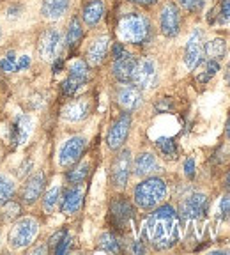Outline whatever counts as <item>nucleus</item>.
<instances>
[{"mask_svg":"<svg viewBox=\"0 0 230 255\" xmlns=\"http://www.w3.org/2000/svg\"><path fill=\"white\" fill-rule=\"evenodd\" d=\"M145 234L156 250L172 248L179 239L177 213L172 206L158 207L145 223Z\"/></svg>","mask_w":230,"mask_h":255,"instance_id":"1","label":"nucleus"},{"mask_svg":"<svg viewBox=\"0 0 230 255\" xmlns=\"http://www.w3.org/2000/svg\"><path fill=\"white\" fill-rule=\"evenodd\" d=\"M117 34L124 43L145 44L151 39V21L140 12L124 14L117 25Z\"/></svg>","mask_w":230,"mask_h":255,"instance_id":"2","label":"nucleus"},{"mask_svg":"<svg viewBox=\"0 0 230 255\" xmlns=\"http://www.w3.org/2000/svg\"><path fill=\"white\" fill-rule=\"evenodd\" d=\"M167 197V184L159 177H149L135 188V202L142 209H154Z\"/></svg>","mask_w":230,"mask_h":255,"instance_id":"3","label":"nucleus"},{"mask_svg":"<svg viewBox=\"0 0 230 255\" xmlns=\"http://www.w3.org/2000/svg\"><path fill=\"white\" fill-rule=\"evenodd\" d=\"M37 232H39V223L36 218H30V216L18 218L9 231V245L14 250L30 247L34 243V239L37 238Z\"/></svg>","mask_w":230,"mask_h":255,"instance_id":"4","label":"nucleus"},{"mask_svg":"<svg viewBox=\"0 0 230 255\" xmlns=\"http://www.w3.org/2000/svg\"><path fill=\"white\" fill-rule=\"evenodd\" d=\"M131 82L133 85L142 91V89H152L158 82V71H156V62L149 57L138 59L131 75Z\"/></svg>","mask_w":230,"mask_h":255,"instance_id":"5","label":"nucleus"},{"mask_svg":"<svg viewBox=\"0 0 230 255\" xmlns=\"http://www.w3.org/2000/svg\"><path fill=\"white\" fill-rule=\"evenodd\" d=\"M89 78V64L85 60H73V64L69 66V76L64 80L62 84V92L64 96H75L78 92L80 87H84L85 82Z\"/></svg>","mask_w":230,"mask_h":255,"instance_id":"6","label":"nucleus"},{"mask_svg":"<svg viewBox=\"0 0 230 255\" xmlns=\"http://www.w3.org/2000/svg\"><path fill=\"white\" fill-rule=\"evenodd\" d=\"M159 28L163 36L175 37L181 30V11L174 2H167L159 12Z\"/></svg>","mask_w":230,"mask_h":255,"instance_id":"7","label":"nucleus"},{"mask_svg":"<svg viewBox=\"0 0 230 255\" xmlns=\"http://www.w3.org/2000/svg\"><path fill=\"white\" fill-rule=\"evenodd\" d=\"M133 204L126 199V197H115L110 204V218L112 223L115 225V229H119V231H124L127 227V223L131 222L133 218Z\"/></svg>","mask_w":230,"mask_h":255,"instance_id":"8","label":"nucleus"},{"mask_svg":"<svg viewBox=\"0 0 230 255\" xmlns=\"http://www.w3.org/2000/svg\"><path fill=\"white\" fill-rule=\"evenodd\" d=\"M129 170H131V152L127 149L120 151L119 154L115 156L114 163H112L110 177L112 184L115 188H124L129 179Z\"/></svg>","mask_w":230,"mask_h":255,"instance_id":"9","label":"nucleus"},{"mask_svg":"<svg viewBox=\"0 0 230 255\" xmlns=\"http://www.w3.org/2000/svg\"><path fill=\"white\" fill-rule=\"evenodd\" d=\"M85 145H87V140L84 136H73V138H69L62 145V149H60L59 163L62 167H71V165L78 163L85 151Z\"/></svg>","mask_w":230,"mask_h":255,"instance_id":"10","label":"nucleus"},{"mask_svg":"<svg viewBox=\"0 0 230 255\" xmlns=\"http://www.w3.org/2000/svg\"><path fill=\"white\" fill-rule=\"evenodd\" d=\"M129 128H131V116L129 112H124L122 116L114 123V126L110 128V131H108L107 142L112 151H117V149L122 147V143L127 138V133H129Z\"/></svg>","mask_w":230,"mask_h":255,"instance_id":"11","label":"nucleus"},{"mask_svg":"<svg viewBox=\"0 0 230 255\" xmlns=\"http://www.w3.org/2000/svg\"><path fill=\"white\" fill-rule=\"evenodd\" d=\"M207 213V197L204 193H193L181 202V215L186 220L202 218Z\"/></svg>","mask_w":230,"mask_h":255,"instance_id":"12","label":"nucleus"},{"mask_svg":"<svg viewBox=\"0 0 230 255\" xmlns=\"http://www.w3.org/2000/svg\"><path fill=\"white\" fill-rule=\"evenodd\" d=\"M117 103L126 112L136 110L142 105V91L136 85L124 82V85L117 89Z\"/></svg>","mask_w":230,"mask_h":255,"instance_id":"13","label":"nucleus"},{"mask_svg":"<svg viewBox=\"0 0 230 255\" xmlns=\"http://www.w3.org/2000/svg\"><path fill=\"white\" fill-rule=\"evenodd\" d=\"M60 48V34L57 28H46L37 41V52L43 59H53Z\"/></svg>","mask_w":230,"mask_h":255,"instance_id":"14","label":"nucleus"},{"mask_svg":"<svg viewBox=\"0 0 230 255\" xmlns=\"http://www.w3.org/2000/svg\"><path fill=\"white\" fill-rule=\"evenodd\" d=\"M204 57V44H202V32L195 30L190 36L186 43V50H184V62L190 69H195L202 62Z\"/></svg>","mask_w":230,"mask_h":255,"instance_id":"15","label":"nucleus"},{"mask_svg":"<svg viewBox=\"0 0 230 255\" xmlns=\"http://www.w3.org/2000/svg\"><path fill=\"white\" fill-rule=\"evenodd\" d=\"M44 184H46V179H44L43 172L32 174L27 179V183L23 184V191H21V199H23V202L25 204L36 202V200L41 197V193H43Z\"/></svg>","mask_w":230,"mask_h":255,"instance_id":"16","label":"nucleus"},{"mask_svg":"<svg viewBox=\"0 0 230 255\" xmlns=\"http://www.w3.org/2000/svg\"><path fill=\"white\" fill-rule=\"evenodd\" d=\"M108 46H110L108 36L96 37V39L91 43V46L87 48V64L89 66H92V68L100 66V64L105 60V57H107Z\"/></svg>","mask_w":230,"mask_h":255,"instance_id":"17","label":"nucleus"},{"mask_svg":"<svg viewBox=\"0 0 230 255\" xmlns=\"http://www.w3.org/2000/svg\"><path fill=\"white\" fill-rule=\"evenodd\" d=\"M82 202H84V190L80 184H75L73 188L66 190L62 197V213L66 215H75L78 211L80 207H82Z\"/></svg>","mask_w":230,"mask_h":255,"instance_id":"18","label":"nucleus"},{"mask_svg":"<svg viewBox=\"0 0 230 255\" xmlns=\"http://www.w3.org/2000/svg\"><path fill=\"white\" fill-rule=\"evenodd\" d=\"M136 57L131 55V53H126L124 57L115 60L114 64V76L119 82H131V75H133V69H135V64H136Z\"/></svg>","mask_w":230,"mask_h":255,"instance_id":"19","label":"nucleus"},{"mask_svg":"<svg viewBox=\"0 0 230 255\" xmlns=\"http://www.w3.org/2000/svg\"><path fill=\"white\" fill-rule=\"evenodd\" d=\"M89 112H91V101L89 100H76L71 101L64 107L62 116L66 117L68 121H82L89 116Z\"/></svg>","mask_w":230,"mask_h":255,"instance_id":"20","label":"nucleus"},{"mask_svg":"<svg viewBox=\"0 0 230 255\" xmlns=\"http://www.w3.org/2000/svg\"><path fill=\"white\" fill-rule=\"evenodd\" d=\"M69 9V0H44L41 5V14L46 20H59Z\"/></svg>","mask_w":230,"mask_h":255,"instance_id":"21","label":"nucleus"},{"mask_svg":"<svg viewBox=\"0 0 230 255\" xmlns=\"http://www.w3.org/2000/svg\"><path fill=\"white\" fill-rule=\"evenodd\" d=\"M103 14H105L103 0H91L89 4H85L84 12H82V18H84L85 25H89V27H96V25L101 21Z\"/></svg>","mask_w":230,"mask_h":255,"instance_id":"22","label":"nucleus"},{"mask_svg":"<svg viewBox=\"0 0 230 255\" xmlns=\"http://www.w3.org/2000/svg\"><path fill=\"white\" fill-rule=\"evenodd\" d=\"M158 170V161L152 152H142L136 156L135 159V175L138 177H145V175L152 174Z\"/></svg>","mask_w":230,"mask_h":255,"instance_id":"23","label":"nucleus"},{"mask_svg":"<svg viewBox=\"0 0 230 255\" xmlns=\"http://www.w3.org/2000/svg\"><path fill=\"white\" fill-rule=\"evenodd\" d=\"M84 37V28H82V23H80L78 16H73L71 21H69V27H68V34H66V46L69 50H75L76 46L80 44Z\"/></svg>","mask_w":230,"mask_h":255,"instance_id":"24","label":"nucleus"},{"mask_svg":"<svg viewBox=\"0 0 230 255\" xmlns=\"http://www.w3.org/2000/svg\"><path fill=\"white\" fill-rule=\"evenodd\" d=\"M204 52H206V55L209 57L211 60L223 59V57H225V52H227L225 39H222V37H216V39L209 41V43L204 46Z\"/></svg>","mask_w":230,"mask_h":255,"instance_id":"25","label":"nucleus"},{"mask_svg":"<svg viewBox=\"0 0 230 255\" xmlns=\"http://www.w3.org/2000/svg\"><path fill=\"white\" fill-rule=\"evenodd\" d=\"M28 133H30V119H28V117H20L18 123L12 126L11 140L14 143H23L25 140H27Z\"/></svg>","mask_w":230,"mask_h":255,"instance_id":"26","label":"nucleus"},{"mask_svg":"<svg viewBox=\"0 0 230 255\" xmlns=\"http://www.w3.org/2000/svg\"><path fill=\"white\" fill-rule=\"evenodd\" d=\"M156 145H158L159 152H161L165 158L174 159L177 156V145H175L174 138H168V136H161V138L156 140Z\"/></svg>","mask_w":230,"mask_h":255,"instance_id":"27","label":"nucleus"},{"mask_svg":"<svg viewBox=\"0 0 230 255\" xmlns=\"http://www.w3.org/2000/svg\"><path fill=\"white\" fill-rule=\"evenodd\" d=\"M98 247H100V250L110 252V254H117V252H120L119 241H117V238H115L112 232H105V234H101Z\"/></svg>","mask_w":230,"mask_h":255,"instance_id":"28","label":"nucleus"},{"mask_svg":"<svg viewBox=\"0 0 230 255\" xmlns=\"http://www.w3.org/2000/svg\"><path fill=\"white\" fill-rule=\"evenodd\" d=\"M2 213H0V218H2V222H11L12 218H18L21 213V206L18 202H14V200L9 199L7 202L2 204Z\"/></svg>","mask_w":230,"mask_h":255,"instance_id":"29","label":"nucleus"},{"mask_svg":"<svg viewBox=\"0 0 230 255\" xmlns=\"http://www.w3.org/2000/svg\"><path fill=\"white\" fill-rule=\"evenodd\" d=\"M12 195H14V183L7 175L0 174V206L7 202L9 199H12Z\"/></svg>","mask_w":230,"mask_h":255,"instance_id":"30","label":"nucleus"},{"mask_svg":"<svg viewBox=\"0 0 230 255\" xmlns=\"http://www.w3.org/2000/svg\"><path fill=\"white\" fill-rule=\"evenodd\" d=\"M89 175V163H80L73 170L68 172V181L71 184H82Z\"/></svg>","mask_w":230,"mask_h":255,"instance_id":"31","label":"nucleus"},{"mask_svg":"<svg viewBox=\"0 0 230 255\" xmlns=\"http://www.w3.org/2000/svg\"><path fill=\"white\" fill-rule=\"evenodd\" d=\"M60 199V188L59 186H53L46 191V195H44V200H43V207L46 213H52L55 209L57 202Z\"/></svg>","mask_w":230,"mask_h":255,"instance_id":"32","label":"nucleus"},{"mask_svg":"<svg viewBox=\"0 0 230 255\" xmlns=\"http://www.w3.org/2000/svg\"><path fill=\"white\" fill-rule=\"evenodd\" d=\"M218 23L220 25L230 23V0H222L218 11Z\"/></svg>","mask_w":230,"mask_h":255,"instance_id":"33","label":"nucleus"},{"mask_svg":"<svg viewBox=\"0 0 230 255\" xmlns=\"http://www.w3.org/2000/svg\"><path fill=\"white\" fill-rule=\"evenodd\" d=\"M177 2L188 12H199L204 7V0H177Z\"/></svg>","mask_w":230,"mask_h":255,"instance_id":"34","label":"nucleus"},{"mask_svg":"<svg viewBox=\"0 0 230 255\" xmlns=\"http://www.w3.org/2000/svg\"><path fill=\"white\" fill-rule=\"evenodd\" d=\"M220 71V64H218V60H211L209 59V62H207V66H206V73H204L202 76H200V82H207L209 78H213V76L216 75V73Z\"/></svg>","mask_w":230,"mask_h":255,"instance_id":"35","label":"nucleus"},{"mask_svg":"<svg viewBox=\"0 0 230 255\" xmlns=\"http://www.w3.org/2000/svg\"><path fill=\"white\" fill-rule=\"evenodd\" d=\"M69 247H71V236L66 234V236H64L62 241H60V243L57 245V247L53 248V250H55L57 255H62V254H66V252L69 250Z\"/></svg>","mask_w":230,"mask_h":255,"instance_id":"36","label":"nucleus"},{"mask_svg":"<svg viewBox=\"0 0 230 255\" xmlns=\"http://www.w3.org/2000/svg\"><path fill=\"white\" fill-rule=\"evenodd\" d=\"M68 234V231H66V229H60L59 232H55V234L52 236V238H50V241H48V247L50 248H55L57 245L60 243V241H62L64 239V236Z\"/></svg>","mask_w":230,"mask_h":255,"instance_id":"37","label":"nucleus"},{"mask_svg":"<svg viewBox=\"0 0 230 255\" xmlns=\"http://www.w3.org/2000/svg\"><path fill=\"white\" fill-rule=\"evenodd\" d=\"M220 213H222L223 218H230V193L222 199V204H220Z\"/></svg>","mask_w":230,"mask_h":255,"instance_id":"38","label":"nucleus"},{"mask_svg":"<svg viewBox=\"0 0 230 255\" xmlns=\"http://www.w3.org/2000/svg\"><path fill=\"white\" fill-rule=\"evenodd\" d=\"M126 53L127 52H126V48H124L122 43H115L114 46H112V57H114V60L120 59V57H124Z\"/></svg>","mask_w":230,"mask_h":255,"instance_id":"39","label":"nucleus"},{"mask_svg":"<svg viewBox=\"0 0 230 255\" xmlns=\"http://www.w3.org/2000/svg\"><path fill=\"white\" fill-rule=\"evenodd\" d=\"M184 174H186V177H190V179L195 177V159L193 158L186 159V163H184Z\"/></svg>","mask_w":230,"mask_h":255,"instance_id":"40","label":"nucleus"},{"mask_svg":"<svg viewBox=\"0 0 230 255\" xmlns=\"http://www.w3.org/2000/svg\"><path fill=\"white\" fill-rule=\"evenodd\" d=\"M156 110H158V112H168V110H172V101L168 100V98H165V100H161L159 103H156Z\"/></svg>","mask_w":230,"mask_h":255,"instance_id":"41","label":"nucleus"},{"mask_svg":"<svg viewBox=\"0 0 230 255\" xmlns=\"http://www.w3.org/2000/svg\"><path fill=\"white\" fill-rule=\"evenodd\" d=\"M0 68H2V71L11 73V71H14V64H12V60L4 59V60H2V62H0Z\"/></svg>","mask_w":230,"mask_h":255,"instance_id":"42","label":"nucleus"},{"mask_svg":"<svg viewBox=\"0 0 230 255\" xmlns=\"http://www.w3.org/2000/svg\"><path fill=\"white\" fill-rule=\"evenodd\" d=\"M131 252H133V254H143L145 248H143V245L140 243V241H135V243L131 245Z\"/></svg>","mask_w":230,"mask_h":255,"instance_id":"43","label":"nucleus"},{"mask_svg":"<svg viewBox=\"0 0 230 255\" xmlns=\"http://www.w3.org/2000/svg\"><path fill=\"white\" fill-rule=\"evenodd\" d=\"M135 4H140V5H143V7H149V5H154L158 0H133Z\"/></svg>","mask_w":230,"mask_h":255,"instance_id":"44","label":"nucleus"},{"mask_svg":"<svg viewBox=\"0 0 230 255\" xmlns=\"http://www.w3.org/2000/svg\"><path fill=\"white\" fill-rule=\"evenodd\" d=\"M28 64H30V59H28V57H23V59L20 60V64H18V68L25 69V68H28Z\"/></svg>","mask_w":230,"mask_h":255,"instance_id":"45","label":"nucleus"},{"mask_svg":"<svg viewBox=\"0 0 230 255\" xmlns=\"http://www.w3.org/2000/svg\"><path fill=\"white\" fill-rule=\"evenodd\" d=\"M62 66H64V60H62V59H59L55 64H53V73H59L60 69H62Z\"/></svg>","mask_w":230,"mask_h":255,"instance_id":"46","label":"nucleus"},{"mask_svg":"<svg viewBox=\"0 0 230 255\" xmlns=\"http://www.w3.org/2000/svg\"><path fill=\"white\" fill-rule=\"evenodd\" d=\"M46 252V247H39V248H34V250H30V254H44Z\"/></svg>","mask_w":230,"mask_h":255,"instance_id":"47","label":"nucleus"},{"mask_svg":"<svg viewBox=\"0 0 230 255\" xmlns=\"http://www.w3.org/2000/svg\"><path fill=\"white\" fill-rule=\"evenodd\" d=\"M225 76H227V82H229V85H230V64H229V68H227Z\"/></svg>","mask_w":230,"mask_h":255,"instance_id":"48","label":"nucleus"},{"mask_svg":"<svg viewBox=\"0 0 230 255\" xmlns=\"http://www.w3.org/2000/svg\"><path fill=\"white\" fill-rule=\"evenodd\" d=\"M227 136L230 138V119H229V123H227Z\"/></svg>","mask_w":230,"mask_h":255,"instance_id":"49","label":"nucleus"},{"mask_svg":"<svg viewBox=\"0 0 230 255\" xmlns=\"http://www.w3.org/2000/svg\"><path fill=\"white\" fill-rule=\"evenodd\" d=\"M227 186L230 188V172H229V175H227Z\"/></svg>","mask_w":230,"mask_h":255,"instance_id":"50","label":"nucleus"}]
</instances>
